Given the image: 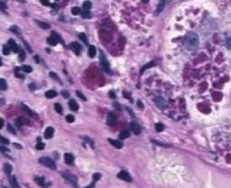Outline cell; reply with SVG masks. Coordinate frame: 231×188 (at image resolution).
I'll return each instance as SVG.
<instances>
[{
    "instance_id": "1",
    "label": "cell",
    "mask_w": 231,
    "mask_h": 188,
    "mask_svg": "<svg viewBox=\"0 0 231 188\" xmlns=\"http://www.w3.org/2000/svg\"><path fill=\"white\" fill-rule=\"evenodd\" d=\"M184 44L188 50H192L194 49H196L199 44V36L194 32L188 33L184 40Z\"/></svg>"
},
{
    "instance_id": "2",
    "label": "cell",
    "mask_w": 231,
    "mask_h": 188,
    "mask_svg": "<svg viewBox=\"0 0 231 188\" xmlns=\"http://www.w3.org/2000/svg\"><path fill=\"white\" fill-rule=\"evenodd\" d=\"M39 163L51 168V169H55L56 168V165L54 163V161H53L50 158H47V157H44V158H41L39 159Z\"/></svg>"
},
{
    "instance_id": "3",
    "label": "cell",
    "mask_w": 231,
    "mask_h": 188,
    "mask_svg": "<svg viewBox=\"0 0 231 188\" xmlns=\"http://www.w3.org/2000/svg\"><path fill=\"white\" fill-rule=\"evenodd\" d=\"M62 177H63L67 181H69L72 185H74V186L77 187L78 178H77V177H76L75 175L70 174V173H64V174H62Z\"/></svg>"
},
{
    "instance_id": "4",
    "label": "cell",
    "mask_w": 231,
    "mask_h": 188,
    "mask_svg": "<svg viewBox=\"0 0 231 188\" xmlns=\"http://www.w3.org/2000/svg\"><path fill=\"white\" fill-rule=\"evenodd\" d=\"M118 178L122 179L123 181H126V182H131L132 181V177L127 172V171H121L119 172V174L117 175Z\"/></svg>"
},
{
    "instance_id": "5",
    "label": "cell",
    "mask_w": 231,
    "mask_h": 188,
    "mask_svg": "<svg viewBox=\"0 0 231 188\" xmlns=\"http://www.w3.org/2000/svg\"><path fill=\"white\" fill-rule=\"evenodd\" d=\"M100 64H101L102 67L104 68L106 71H109V60H106V58L105 57L104 54H101V55H100Z\"/></svg>"
},
{
    "instance_id": "6",
    "label": "cell",
    "mask_w": 231,
    "mask_h": 188,
    "mask_svg": "<svg viewBox=\"0 0 231 188\" xmlns=\"http://www.w3.org/2000/svg\"><path fill=\"white\" fill-rule=\"evenodd\" d=\"M154 102H155L156 105H157L159 108L164 109V108L167 105V102H166L163 97H157V98H155V99H154Z\"/></svg>"
},
{
    "instance_id": "7",
    "label": "cell",
    "mask_w": 231,
    "mask_h": 188,
    "mask_svg": "<svg viewBox=\"0 0 231 188\" xmlns=\"http://www.w3.org/2000/svg\"><path fill=\"white\" fill-rule=\"evenodd\" d=\"M117 120V117L114 113H109L108 114V116H106V124L108 125H113L116 122Z\"/></svg>"
},
{
    "instance_id": "8",
    "label": "cell",
    "mask_w": 231,
    "mask_h": 188,
    "mask_svg": "<svg viewBox=\"0 0 231 188\" xmlns=\"http://www.w3.org/2000/svg\"><path fill=\"white\" fill-rule=\"evenodd\" d=\"M130 129L135 135H139L141 133V128L136 123H134V122L131 123H130Z\"/></svg>"
},
{
    "instance_id": "9",
    "label": "cell",
    "mask_w": 231,
    "mask_h": 188,
    "mask_svg": "<svg viewBox=\"0 0 231 188\" xmlns=\"http://www.w3.org/2000/svg\"><path fill=\"white\" fill-rule=\"evenodd\" d=\"M8 46L10 47V49L14 51V52H19L20 51V50H19V47L17 46V44L14 42V40H12V39H10L9 41H8Z\"/></svg>"
},
{
    "instance_id": "10",
    "label": "cell",
    "mask_w": 231,
    "mask_h": 188,
    "mask_svg": "<svg viewBox=\"0 0 231 188\" xmlns=\"http://www.w3.org/2000/svg\"><path fill=\"white\" fill-rule=\"evenodd\" d=\"M64 161L68 165H72L74 161V157L72 154L70 153H65L64 154Z\"/></svg>"
},
{
    "instance_id": "11",
    "label": "cell",
    "mask_w": 231,
    "mask_h": 188,
    "mask_svg": "<svg viewBox=\"0 0 231 188\" xmlns=\"http://www.w3.org/2000/svg\"><path fill=\"white\" fill-rule=\"evenodd\" d=\"M53 134H54V130H53L52 127H48L46 128L45 131H44V138L45 139H51V137L53 136Z\"/></svg>"
},
{
    "instance_id": "12",
    "label": "cell",
    "mask_w": 231,
    "mask_h": 188,
    "mask_svg": "<svg viewBox=\"0 0 231 188\" xmlns=\"http://www.w3.org/2000/svg\"><path fill=\"white\" fill-rule=\"evenodd\" d=\"M70 49H72L77 55L80 54V45L78 42H72V43H70Z\"/></svg>"
},
{
    "instance_id": "13",
    "label": "cell",
    "mask_w": 231,
    "mask_h": 188,
    "mask_svg": "<svg viewBox=\"0 0 231 188\" xmlns=\"http://www.w3.org/2000/svg\"><path fill=\"white\" fill-rule=\"evenodd\" d=\"M109 141L110 142V144H111L113 147H115V148H117V149H121V148L123 147V143H122L121 141H119L109 139Z\"/></svg>"
},
{
    "instance_id": "14",
    "label": "cell",
    "mask_w": 231,
    "mask_h": 188,
    "mask_svg": "<svg viewBox=\"0 0 231 188\" xmlns=\"http://www.w3.org/2000/svg\"><path fill=\"white\" fill-rule=\"evenodd\" d=\"M69 106H70V110L75 111V112L78 111V109H79V105L77 104L75 100H70L69 102Z\"/></svg>"
},
{
    "instance_id": "15",
    "label": "cell",
    "mask_w": 231,
    "mask_h": 188,
    "mask_svg": "<svg viewBox=\"0 0 231 188\" xmlns=\"http://www.w3.org/2000/svg\"><path fill=\"white\" fill-rule=\"evenodd\" d=\"M9 182L12 185L13 188H19V184L18 183H17L16 181V177L14 176V177H9Z\"/></svg>"
},
{
    "instance_id": "16",
    "label": "cell",
    "mask_w": 231,
    "mask_h": 188,
    "mask_svg": "<svg viewBox=\"0 0 231 188\" xmlns=\"http://www.w3.org/2000/svg\"><path fill=\"white\" fill-rule=\"evenodd\" d=\"M96 52H97V50H96L95 46L91 45L90 47H88V56H90L91 58H94L95 55H96Z\"/></svg>"
},
{
    "instance_id": "17",
    "label": "cell",
    "mask_w": 231,
    "mask_h": 188,
    "mask_svg": "<svg viewBox=\"0 0 231 188\" xmlns=\"http://www.w3.org/2000/svg\"><path fill=\"white\" fill-rule=\"evenodd\" d=\"M129 136H130V132H129L127 130H124V131H122L120 132L119 138H120L121 140H125V139H127Z\"/></svg>"
},
{
    "instance_id": "18",
    "label": "cell",
    "mask_w": 231,
    "mask_h": 188,
    "mask_svg": "<svg viewBox=\"0 0 231 188\" xmlns=\"http://www.w3.org/2000/svg\"><path fill=\"white\" fill-rule=\"evenodd\" d=\"M21 108H22V109H23L26 113H28L30 116H35V113H33V111H32L28 106H26L25 105L22 104V105H21Z\"/></svg>"
},
{
    "instance_id": "19",
    "label": "cell",
    "mask_w": 231,
    "mask_h": 188,
    "mask_svg": "<svg viewBox=\"0 0 231 188\" xmlns=\"http://www.w3.org/2000/svg\"><path fill=\"white\" fill-rule=\"evenodd\" d=\"M45 96H46L47 98H49V99L54 98V97L57 96V92L54 91V90H49V91H47V92L45 93Z\"/></svg>"
},
{
    "instance_id": "20",
    "label": "cell",
    "mask_w": 231,
    "mask_h": 188,
    "mask_svg": "<svg viewBox=\"0 0 231 188\" xmlns=\"http://www.w3.org/2000/svg\"><path fill=\"white\" fill-rule=\"evenodd\" d=\"M4 170H5V172L7 173V175L8 177H10V174L12 172V166L10 164H8V163H6L4 165Z\"/></svg>"
},
{
    "instance_id": "21",
    "label": "cell",
    "mask_w": 231,
    "mask_h": 188,
    "mask_svg": "<svg viewBox=\"0 0 231 188\" xmlns=\"http://www.w3.org/2000/svg\"><path fill=\"white\" fill-rule=\"evenodd\" d=\"M26 123H27V122H26V120H25V118H22V117H19L18 119L16 120V122H15V123H16L17 127H20V126H22V125L25 124Z\"/></svg>"
},
{
    "instance_id": "22",
    "label": "cell",
    "mask_w": 231,
    "mask_h": 188,
    "mask_svg": "<svg viewBox=\"0 0 231 188\" xmlns=\"http://www.w3.org/2000/svg\"><path fill=\"white\" fill-rule=\"evenodd\" d=\"M34 181L36 182V184H38V185H40V186H43L44 187V178H43V177H35L34 178Z\"/></svg>"
},
{
    "instance_id": "23",
    "label": "cell",
    "mask_w": 231,
    "mask_h": 188,
    "mask_svg": "<svg viewBox=\"0 0 231 188\" xmlns=\"http://www.w3.org/2000/svg\"><path fill=\"white\" fill-rule=\"evenodd\" d=\"M7 85L6 80L1 78L0 79V89L2 91H5V90H7Z\"/></svg>"
},
{
    "instance_id": "24",
    "label": "cell",
    "mask_w": 231,
    "mask_h": 188,
    "mask_svg": "<svg viewBox=\"0 0 231 188\" xmlns=\"http://www.w3.org/2000/svg\"><path fill=\"white\" fill-rule=\"evenodd\" d=\"M47 42H48V43H49L50 45H51V46H55V45L57 44V42H58V41H57L54 37H53V36H51L50 38H48Z\"/></svg>"
},
{
    "instance_id": "25",
    "label": "cell",
    "mask_w": 231,
    "mask_h": 188,
    "mask_svg": "<svg viewBox=\"0 0 231 188\" xmlns=\"http://www.w3.org/2000/svg\"><path fill=\"white\" fill-rule=\"evenodd\" d=\"M83 8H84L85 11H88L91 8V3L90 1H85L83 3Z\"/></svg>"
},
{
    "instance_id": "26",
    "label": "cell",
    "mask_w": 231,
    "mask_h": 188,
    "mask_svg": "<svg viewBox=\"0 0 231 188\" xmlns=\"http://www.w3.org/2000/svg\"><path fill=\"white\" fill-rule=\"evenodd\" d=\"M164 125L163 124V123H156V125H155V130H156V131H158V132H161V131H164Z\"/></svg>"
},
{
    "instance_id": "27",
    "label": "cell",
    "mask_w": 231,
    "mask_h": 188,
    "mask_svg": "<svg viewBox=\"0 0 231 188\" xmlns=\"http://www.w3.org/2000/svg\"><path fill=\"white\" fill-rule=\"evenodd\" d=\"M10 50H11V49H10L9 46L4 45V47H3V54L4 55H9L10 54Z\"/></svg>"
},
{
    "instance_id": "28",
    "label": "cell",
    "mask_w": 231,
    "mask_h": 188,
    "mask_svg": "<svg viewBox=\"0 0 231 188\" xmlns=\"http://www.w3.org/2000/svg\"><path fill=\"white\" fill-rule=\"evenodd\" d=\"M36 23H37V24H38L41 28H43V29H48V28H50V24H46V23L40 22V21H37Z\"/></svg>"
},
{
    "instance_id": "29",
    "label": "cell",
    "mask_w": 231,
    "mask_h": 188,
    "mask_svg": "<svg viewBox=\"0 0 231 188\" xmlns=\"http://www.w3.org/2000/svg\"><path fill=\"white\" fill-rule=\"evenodd\" d=\"M155 65V63L154 62H150V63H148L147 65H146L141 70V73H143L146 70H147V68H149V67H154Z\"/></svg>"
},
{
    "instance_id": "30",
    "label": "cell",
    "mask_w": 231,
    "mask_h": 188,
    "mask_svg": "<svg viewBox=\"0 0 231 188\" xmlns=\"http://www.w3.org/2000/svg\"><path fill=\"white\" fill-rule=\"evenodd\" d=\"M22 70L25 72V73H30V72H32V70H33V68H32V67H30V66H27V65H25V66H23V67H22Z\"/></svg>"
},
{
    "instance_id": "31",
    "label": "cell",
    "mask_w": 231,
    "mask_h": 188,
    "mask_svg": "<svg viewBox=\"0 0 231 188\" xmlns=\"http://www.w3.org/2000/svg\"><path fill=\"white\" fill-rule=\"evenodd\" d=\"M80 12H81V11H80V7H77V6H75V7H72V14H74V15H77V14H79Z\"/></svg>"
},
{
    "instance_id": "32",
    "label": "cell",
    "mask_w": 231,
    "mask_h": 188,
    "mask_svg": "<svg viewBox=\"0 0 231 188\" xmlns=\"http://www.w3.org/2000/svg\"><path fill=\"white\" fill-rule=\"evenodd\" d=\"M79 38H80L84 43H88V39H87L86 34H84V33H80V34H79Z\"/></svg>"
},
{
    "instance_id": "33",
    "label": "cell",
    "mask_w": 231,
    "mask_h": 188,
    "mask_svg": "<svg viewBox=\"0 0 231 188\" xmlns=\"http://www.w3.org/2000/svg\"><path fill=\"white\" fill-rule=\"evenodd\" d=\"M66 121H67L68 123H73V122L75 121V118H74L73 115L69 114V115L66 116Z\"/></svg>"
},
{
    "instance_id": "34",
    "label": "cell",
    "mask_w": 231,
    "mask_h": 188,
    "mask_svg": "<svg viewBox=\"0 0 231 188\" xmlns=\"http://www.w3.org/2000/svg\"><path fill=\"white\" fill-rule=\"evenodd\" d=\"M54 109H55V111H56L57 113H62V105H61L60 104H55V105H54Z\"/></svg>"
},
{
    "instance_id": "35",
    "label": "cell",
    "mask_w": 231,
    "mask_h": 188,
    "mask_svg": "<svg viewBox=\"0 0 231 188\" xmlns=\"http://www.w3.org/2000/svg\"><path fill=\"white\" fill-rule=\"evenodd\" d=\"M164 7V0H162L161 4L158 6V8H157V10H156V12H157V13H160V12L163 10Z\"/></svg>"
},
{
    "instance_id": "36",
    "label": "cell",
    "mask_w": 231,
    "mask_h": 188,
    "mask_svg": "<svg viewBox=\"0 0 231 188\" xmlns=\"http://www.w3.org/2000/svg\"><path fill=\"white\" fill-rule=\"evenodd\" d=\"M51 36H53V37H54V38H55V39H56V40H57L58 42H62V38L60 37V35H59V34H58V33H56L55 32H52V34H51Z\"/></svg>"
},
{
    "instance_id": "37",
    "label": "cell",
    "mask_w": 231,
    "mask_h": 188,
    "mask_svg": "<svg viewBox=\"0 0 231 188\" xmlns=\"http://www.w3.org/2000/svg\"><path fill=\"white\" fill-rule=\"evenodd\" d=\"M7 131H9V132H11L12 134H15V131H14V128L10 124V123H8L7 124Z\"/></svg>"
},
{
    "instance_id": "38",
    "label": "cell",
    "mask_w": 231,
    "mask_h": 188,
    "mask_svg": "<svg viewBox=\"0 0 231 188\" xmlns=\"http://www.w3.org/2000/svg\"><path fill=\"white\" fill-rule=\"evenodd\" d=\"M44 147H45V145H44V143H43V142H39V143L36 145V149H39V150H42V149H44Z\"/></svg>"
},
{
    "instance_id": "39",
    "label": "cell",
    "mask_w": 231,
    "mask_h": 188,
    "mask_svg": "<svg viewBox=\"0 0 231 188\" xmlns=\"http://www.w3.org/2000/svg\"><path fill=\"white\" fill-rule=\"evenodd\" d=\"M20 54H19V59L21 60H25V51L23 50H20Z\"/></svg>"
},
{
    "instance_id": "40",
    "label": "cell",
    "mask_w": 231,
    "mask_h": 188,
    "mask_svg": "<svg viewBox=\"0 0 231 188\" xmlns=\"http://www.w3.org/2000/svg\"><path fill=\"white\" fill-rule=\"evenodd\" d=\"M50 77H52L53 79H55V80H57V81H58V80L60 81V78L58 77V76H57V75H56L55 73H53V72H51V73H50Z\"/></svg>"
},
{
    "instance_id": "41",
    "label": "cell",
    "mask_w": 231,
    "mask_h": 188,
    "mask_svg": "<svg viewBox=\"0 0 231 188\" xmlns=\"http://www.w3.org/2000/svg\"><path fill=\"white\" fill-rule=\"evenodd\" d=\"M100 177H101V175H100V174H98V173H96V174H94V175H93V181H95V182H96V181H98V180Z\"/></svg>"
},
{
    "instance_id": "42",
    "label": "cell",
    "mask_w": 231,
    "mask_h": 188,
    "mask_svg": "<svg viewBox=\"0 0 231 188\" xmlns=\"http://www.w3.org/2000/svg\"><path fill=\"white\" fill-rule=\"evenodd\" d=\"M226 46H227V48L231 49V37L228 38V39H227V41H226Z\"/></svg>"
},
{
    "instance_id": "43",
    "label": "cell",
    "mask_w": 231,
    "mask_h": 188,
    "mask_svg": "<svg viewBox=\"0 0 231 188\" xmlns=\"http://www.w3.org/2000/svg\"><path fill=\"white\" fill-rule=\"evenodd\" d=\"M62 96H63L64 98H68V97L70 96V93H69L68 91H66V90L62 91Z\"/></svg>"
},
{
    "instance_id": "44",
    "label": "cell",
    "mask_w": 231,
    "mask_h": 188,
    "mask_svg": "<svg viewBox=\"0 0 231 188\" xmlns=\"http://www.w3.org/2000/svg\"><path fill=\"white\" fill-rule=\"evenodd\" d=\"M77 95H78L80 98H81L83 101H86V97L84 96V95H83L81 92H80V91H77Z\"/></svg>"
},
{
    "instance_id": "45",
    "label": "cell",
    "mask_w": 231,
    "mask_h": 188,
    "mask_svg": "<svg viewBox=\"0 0 231 188\" xmlns=\"http://www.w3.org/2000/svg\"><path fill=\"white\" fill-rule=\"evenodd\" d=\"M81 14H82L83 17H85V18H86V17H90L91 16V14H90V12H88V11H84L83 13H81Z\"/></svg>"
},
{
    "instance_id": "46",
    "label": "cell",
    "mask_w": 231,
    "mask_h": 188,
    "mask_svg": "<svg viewBox=\"0 0 231 188\" xmlns=\"http://www.w3.org/2000/svg\"><path fill=\"white\" fill-rule=\"evenodd\" d=\"M1 142L3 143V144H8L9 143V141H8V140L7 139H6V138H4V137H1Z\"/></svg>"
},
{
    "instance_id": "47",
    "label": "cell",
    "mask_w": 231,
    "mask_h": 188,
    "mask_svg": "<svg viewBox=\"0 0 231 188\" xmlns=\"http://www.w3.org/2000/svg\"><path fill=\"white\" fill-rule=\"evenodd\" d=\"M41 3H42L43 6H50V2L48 1V0H41Z\"/></svg>"
},
{
    "instance_id": "48",
    "label": "cell",
    "mask_w": 231,
    "mask_h": 188,
    "mask_svg": "<svg viewBox=\"0 0 231 188\" xmlns=\"http://www.w3.org/2000/svg\"><path fill=\"white\" fill-rule=\"evenodd\" d=\"M84 139H85V141H88V143H90V144L92 146V148H93V141H91L90 138H88V137H84Z\"/></svg>"
},
{
    "instance_id": "49",
    "label": "cell",
    "mask_w": 231,
    "mask_h": 188,
    "mask_svg": "<svg viewBox=\"0 0 231 188\" xmlns=\"http://www.w3.org/2000/svg\"><path fill=\"white\" fill-rule=\"evenodd\" d=\"M154 143H156V144H158V145H161V146H164V147H169V145L164 144V143H162V142H158V141H154Z\"/></svg>"
},
{
    "instance_id": "50",
    "label": "cell",
    "mask_w": 231,
    "mask_h": 188,
    "mask_svg": "<svg viewBox=\"0 0 231 188\" xmlns=\"http://www.w3.org/2000/svg\"><path fill=\"white\" fill-rule=\"evenodd\" d=\"M4 127V120L0 119V129H2Z\"/></svg>"
},
{
    "instance_id": "51",
    "label": "cell",
    "mask_w": 231,
    "mask_h": 188,
    "mask_svg": "<svg viewBox=\"0 0 231 188\" xmlns=\"http://www.w3.org/2000/svg\"><path fill=\"white\" fill-rule=\"evenodd\" d=\"M94 186H95V181H93L90 185H88V186H87L86 188H94Z\"/></svg>"
},
{
    "instance_id": "52",
    "label": "cell",
    "mask_w": 231,
    "mask_h": 188,
    "mask_svg": "<svg viewBox=\"0 0 231 188\" xmlns=\"http://www.w3.org/2000/svg\"><path fill=\"white\" fill-rule=\"evenodd\" d=\"M29 88H30L32 90H34V89H35V87H34V85H33V84H31V85H29Z\"/></svg>"
},
{
    "instance_id": "53",
    "label": "cell",
    "mask_w": 231,
    "mask_h": 188,
    "mask_svg": "<svg viewBox=\"0 0 231 188\" xmlns=\"http://www.w3.org/2000/svg\"><path fill=\"white\" fill-rule=\"evenodd\" d=\"M109 95H110V96H111L112 98H115V97H116V95L114 94V92H113V91H111V92L109 93Z\"/></svg>"
},
{
    "instance_id": "54",
    "label": "cell",
    "mask_w": 231,
    "mask_h": 188,
    "mask_svg": "<svg viewBox=\"0 0 231 188\" xmlns=\"http://www.w3.org/2000/svg\"><path fill=\"white\" fill-rule=\"evenodd\" d=\"M5 7H6V6H5V3L2 1V2H1V8H2V10H5Z\"/></svg>"
},
{
    "instance_id": "55",
    "label": "cell",
    "mask_w": 231,
    "mask_h": 188,
    "mask_svg": "<svg viewBox=\"0 0 231 188\" xmlns=\"http://www.w3.org/2000/svg\"><path fill=\"white\" fill-rule=\"evenodd\" d=\"M14 146H16L17 149H22V146H20V145H18V144H16V143H14Z\"/></svg>"
},
{
    "instance_id": "56",
    "label": "cell",
    "mask_w": 231,
    "mask_h": 188,
    "mask_svg": "<svg viewBox=\"0 0 231 188\" xmlns=\"http://www.w3.org/2000/svg\"><path fill=\"white\" fill-rule=\"evenodd\" d=\"M138 105H139V107L140 108H143V105H142V103L140 101H138Z\"/></svg>"
},
{
    "instance_id": "57",
    "label": "cell",
    "mask_w": 231,
    "mask_h": 188,
    "mask_svg": "<svg viewBox=\"0 0 231 188\" xmlns=\"http://www.w3.org/2000/svg\"><path fill=\"white\" fill-rule=\"evenodd\" d=\"M143 1H144V2H147V1H148V0H143Z\"/></svg>"
}]
</instances>
